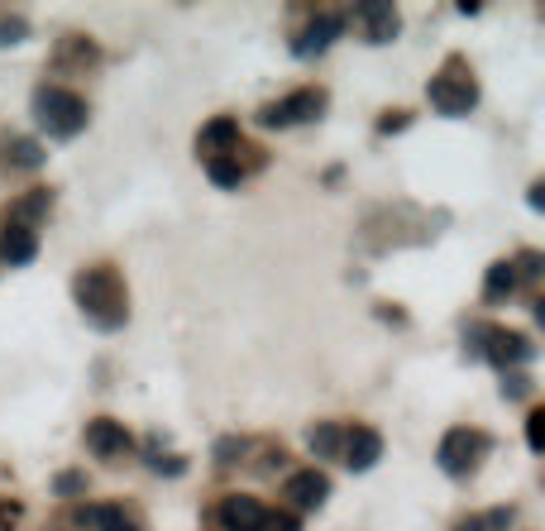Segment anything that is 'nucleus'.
I'll return each mask as SVG.
<instances>
[{"label":"nucleus","instance_id":"obj_3","mask_svg":"<svg viewBox=\"0 0 545 531\" xmlns=\"http://www.w3.org/2000/svg\"><path fill=\"white\" fill-rule=\"evenodd\" d=\"M426 91H431V106H436L440 115H469L479 106V82H474V72L464 67V58H450V63L431 77Z\"/></svg>","mask_w":545,"mask_h":531},{"label":"nucleus","instance_id":"obj_12","mask_svg":"<svg viewBox=\"0 0 545 531\" xmlns=\"http://www.w3.org/2000/svg\"><path fill=\"white\" fill-rule=\"evenodd\" d=\"M354 15L364 24V39H369V44H393L397 34H402V20H397L393 5H373L369 0V5H359Z\"/></svg>","mask_w":545,"mask_h":531},{"label":"nucleus","instance_id":"obj_2","mask_svg":"<svg viewBox=\"0 0 545 531\" xmlns=\"http://www.w3.org/2000/svg\"><path fill=\"white\" fill-rule=\"evenodd\" d=\"M34 120H39V130L48 139H77V134L87 130V101L77 96V91H63V87H44L34 96Z\"/></svg>","mask_w":545,"mask_h":531},{"label":"nucleus","instance_id":"obj_26","mask_svg":"<svg viewBox=\"0 0 545 531\" xmlns=\"http://www.w3.org/2000/svg\"><path fill=\"white\" fill-rule=\"evenodd\" d=\"M502 398H531V378L507 374V378H502Z\"/></svg>","mask_w":545,"mask_h":531},{"label":"nucleus","instance_id":"obj_13","mask_svg":"<svg viewBox=\"0 0 545 531\" xmlns=\"http://www.w3.org/2000/svg\"><path fill=\"white\" fill-rule=\"evenodd\" d=\"M287 498H292L302 512H316L330 498V479L326 474H316V469H297V474L287 479Z\"/></svg>","mask_w":545,"mask_h":531},{"label":"nucleus","instance_id":"obj_23","mask_svg":"<svg viewBox=\"0 0 545 531\" xmlns=\"http://www.w3.org/2000/svg\"><path fill=\"white\" fill-rule=\"evenodd\" d=\"M82 488H87V474H82V469H63V474L53 479V493H58V498H77Z\"/></svg>","mask_w":545,"mask_h":531},{"label":"nucleus","instance_id":"obj_6","mask_svg":"<svg viewBox=\"0 0 545 531\" xmlns=\"http://www.w3.org/2000/svg\"><path fill=\"white\" fill-rule=\"evenodd\" d=\"M321 115H326V91L302 87V91H292V96H283V101H273V106H263L259 125L263 130H287V125H311Z\"/></svg>","mask_w":545,"mask_h":531},{"label":"nucleus","instance_id":"obj_5","mask_svg":"<svg viewBox=\"0 0 545 531\" xmlns=\"http://www.w3.org/2000/svg\"><path fill=\"white\" fill-rule=\"evenodd\" d=\"M469 354H479V359H488V364H498V369H517V364H531V354H536V345L526 340V335L517 331H498V326H479L474 331V340H469Z\"/></svg>","mask_w":545,"mask_h":531},{"label":"nucleus","instance_id":"obj_17","mask_svg":"<svg viewBox=\"0 0 545 531\" xmlns=\"http://www.w3.org/2000/svg\"><path fill=\"white\" fill-rule=\"evenodd\" d=\"M91 63H96V48H91L87 39H77V34H72V39L58 44V67H63V72H87Z\"/></svg>","mask_w":545,"mask_h":531},{"label":"nucleus","instance_id":"obj_22","mask_svg":"<svg viewBox=\"0 0 545 531\" xmlns=\"http://www.w3.org/2000/svg\"><path fill=\"white\" fill-rule=\"evenodd\" d=\"M507 522H512V508H493L483 517H464L455 531H507Z\"/></svg>","mask_w":545,"mask_h":531},{"label":"nucleus","instance_id":"obj_19","mask_svg":"<svg viewBox=\"0 0 545 531\" xmlns=\"http://www.w3.org/2000/svg\"><path fill=\"white\" fill-rule=\"evenodd\" d=\"M5 163H10V168H39V163H44V144H34V139H10V144H5Z\"/></svg>","mask_w":545,"mask_h":531},{"label":"nucleus","instance_id":"obj_15","mask_svg":"<svg viewBox=\"0 0 545 531\" xmlns=\"http://www.w3.org/2000/svg\"><path fill=\"white\" fill-rule=\"evenodd\" d=\"M77 522H82V527H101V531H144L139 517H134L125 503H96V508H87Z\"/></svg>","mask_w":545,"mask_h":531},{"label":"nucleus","instance_id":"obj_4","mask_svg":"<svg viewBox=\"0 0 545 531\" xmlns=\"http://www.w3.org/2000/svg\"><path fill=\"white\" fill-rule=\"evenodd\" d=\"M488 445L493 441L483 436L479 426H455V431H445L436 460H440V469H445L450 479H469V474L488 460Z\"/></svg>","mask_w":545,"mask_h":531},{"label":"nucleus","instance_id":"obj_14","mask_svg":"<svg viewBox=\"0 0 545 531\" xmlns=\"http://www.w3.org/2000/svg\"><path fill=\"white\" fill-rule=\"evenodd\" d=\"M201 154L206 158H225L235 144H240V120H230V115H216V120H206L197 134Z\"/></svg>","mask_w":545,"mask_h":531},{"label":"nucleus","instance_id":"obj_7","mask_svg":"<svg viewBox=\"0 0 545 531\" xmlns=\"http://www.w3.org/2000/svg\"><path fill=\"white\" fill-rule=\"evenodd\" d=\"M216 522L225 531H263L268 508H263L259 498H249V493H230V498L216 508Z\"/></svg>","mask_w":545,"mask_h":531},{"label":"nucleus","instance_id":"obj_29","mask_svg":"<svg viewBox=\"0 0 545 531\" xmlns=\"http://www.w3.org/2000/svg\"><path fill=\"white\" fill-rule=\"evenodd\" d=\"M149 465L158 469V474H182V469H187L182 460H163V455H149Z\"/></svg>","mask_w":545,"mask_h":531},{"label":"nucleus","instance_id":"obj_27","mask_svg":"<svg viewBox=\"0 0 545 531\" xmlns=\"http://www.w3.org/2000/svg\"><path fill=\"white\" fill-rule=\"evenodd\" d=\"M240 455H244V441H235V436H225V441L216 445V460H220V465H235Z\"/></svg>","mask_w":545,"mask_h":531},{"label":"nucleus","instance_id":"obj_30","mask_svg":"<svg viewBox=\"0 0 545 531\" xmlns=\"http://www.w3.org/2000/svg\"><path fill=\"white\" fill-rule=\"evenodd\" d=\"M402 125H407V115H388V120H378V130L388 134V130H402Z\"/></svg>","mask_w":545,"mask_h":531},{"label":"nucleus","instance_id":"obj_24","mask_svg":"<svg viewBox=\"0 0 545 531\" xmlns=\"http://www.w3.org/2000/svg\"><path fill=\"white\" fill-rule=\"evenodd\" d=\"M526 445H531L536 455L545 450V412H531V417H526Z\"/></svg>","mask_w":545,"mask_h":531},{"label":"nucleus","instance_id":"obj_8","mask_svg":"<svg viewBox=\"0 0 545 531\" xmlns=\"http://www.w3.org/2000/svg\"><path fill=\"white\" fill-rule=\"evenodd\" d=\"M87 450H96L101 460H120V455H130L134 450V436L120 426V421L96 417V421H87Z\"/></svg>","mask_w":545,"mask_h":531},{"label":"nucleus","instance_id":"obj_10","mask_svg":"<svg viewBox=\"0 0 545 531\" xmlns=\"http://www.w3.org/2000/svg\"><path fill=\"white\" fill-rule=\"evenodd\" d=\"M34 259H39V230H29L20 221H5V230H0V264L24 268Z\"/></svg>","mask_w":545,"mask_h":531},{"label":"nucleus","instance_id":"obj_28","mask_svg":"<svg viewBox=\"0 0 545 531\" xmlns=\"http://www.w3.org/2000/svg\"><path fill=\"white\" fill-rule=\"evenodd\" d=\"M263 531H302V522H297L292 512H268V522H263Z\"/></svg>","mask_w":545,"mask_h":531},{"label":"nucleus","instance_id":"obj_16","mask_svg":"<svg viewBox=\"0 0 545 531\" xmlns=\"http://www.w3.org/2000/svg\"><path fill=\"white\" fill-rule=\"evenodd\" d=\"M517 268H512V259H498V264L488 268V278H483V302H507L512 292H517Z\"/></svg>","mask_w":545,"mask_h":531},{"label":"nucleus","instance_id":"obj_1","mask_svg":"<svg viewBox=\"0 0 545 531\" xmlns=\"http://www.w3.org/2000/svg\"><path fill=\"white\" fill-rule=\"evenodd\" d=\"M77 307L87 316L96 331H120L125 321H130V297H125V278L115 273L110 264H96L87 273H77Z\"/></svg>","mask_w":545,"mask_h":531},{"label":"nucleus","instance_id":"obj_25","mask_svg":"<svg viewBox=\"0 0 545 531\" xmlns=\"http://www.w3.org/2000/svg\"><path fill=\"white\" fill-rule=\"evenodd\" d=\"M20 39H29V24L15 15V20H0V44H20Z\"/></svg>","mask_w":545,"mask_h":531},{"label":"nucleus","instance_id":"obj_21","mask_svg":"<svg viewBox=\"0 0 545 531\" xmlns=\"http://www.w3.org/2000/svg\"><path fill=\"white\" fill-rule=\"evenodd\" d=\"M48 201H53V197H48L44 187H39V192H29V197L15 206V216H10V221H20V225H29V230H34V225H39V216L48 211Z\"/></svg>","mask_w":545,"mask_h":531},{"label":"nucleus","instance_id":"obj_9","mask_svg":"<svg viewBox=\"0 0 545 531\" xmlns=\"http://www.w3.org/2000/svg\"><path fill=\"white\" fill-rule=\"evenodd\" d=\"M340 34H345V20H340V15H316V20L306 24L297 39H292V53H297V58H321V53H326Z\"/></svg>","mask_w":545,"mask_h":531},{"label":"nucleus","instance_id":"obj_11","mask_svg":"<svg viewBox=\"0 0 545 531\" xmlns=\"http://www.w3.org/2000/svg\"><path fill=\"white\" fill-rule=\"evenodd\" d=\"M340 455L349 460V469H354V474H364V469H373L378 460H383V436H378L373 426H354V431H345Z\"/></svg>","mask_w":545,"mask_h":531},{"label":"nucleus","instance_id":"obj_18","mask_svg":"<svg viewBox=\"0 0 545 531\" xmlns=\"http://www.w3.org/2000/svg\"><path fill=\"white\" fill-rule=\"evenodd\" d=\"M306 445H311L321 460H330V455H340V445H345V431H340L335 421H316V426L306 431Z\"/></svg>","mask_w":545,"mask_h":531},{"label":"nucleus","instance_id":"obj_20","mask_svg":"<svg viewBox=\"0 0 545 531\" xmlns=\"http://www.w3.org/2000/svg\"><path fill=\"white\" fill-rule=\"evenodd\" d=\"M206 177L216 182V187H240L244 182V168H240V158H206Z\"/></svg>","mask_w":545,"mask_h":531}]
</instances>
